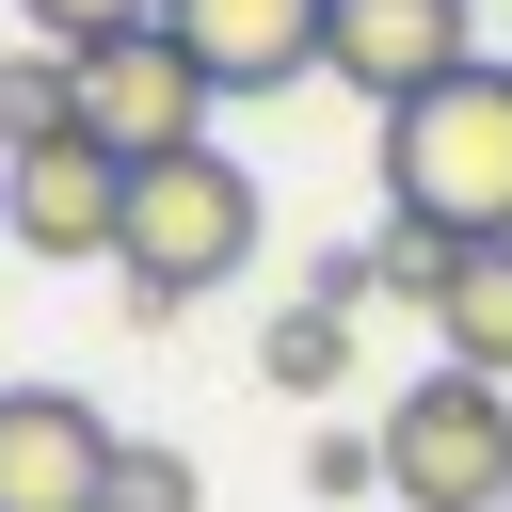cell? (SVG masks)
I'll use <instances>...</instances> for the list:
<instances>
[{
  "instance_id": "6da1fadb",
  "label": "cell",
  "mask_w": 512,
  "mask_h": 512,
  "mask_svg": "<svg viewBox=\"0 0 512 512\" xmlns=\"http://www.w3.org/2000/svg\"><path fill=\"white\" fill-rule=\"evenodd\" d=\"M384 208L416 240H512V64L432 80L416 112H384Z\"/></svg>"
},
{
  "instance_id": "7a4b0ae2",
  "label": "cell",
  "mask_w": 512,
  "mask_h": 512,
  "mask_svg": "<svg viewBox=\"0 0 512 512\" xmlns=\"http://www.w3.org/2000/svg\"><path fill=\"white\" fill-rule=\"evenodd\" d=\"M112 272H128V320H176V304L240 288V272H256V176H240L224 144L128 160V240H112Z\"/></svg>"
},
{
  "instance_id": "3957f363",
  "label": "cell",
  "mask_w": 512,
  "mask_h": 512,
  "mask_svg": "<svg viewBox=\"0 0 512 512\" xmlns=\"http://www.w3.org/2000/svg\"><path fill=\"white\" fill-rule=\"evenodd\" d=\"M384 496L400 512H512V384H400L384 400Z\"/></svg>"
},
{
  "instance_id": "277c9868",
  "label": "cell",
  "mask_w": 512,
  "mask_h": 512,
  "mask_svg": "<svg viewBox=\"0 0 512 512\" xmlns=\"http://www.w3.org/2000/svg\"><path fill=\"white\" fill-rule=\"evenodd\" d=\"M208 64L144 16V32H112V48H80V128L112 144V160H176V144H208Z\"/></svg>"
},
{
  "instance_id": "5b68a950",
  "label": "cell",
  "mask_w": 512,
  "mask_h": 512,
  "mask_svg": "<svg viewBox=\"0 0 512 512\" xmlns=\"http://www.w3.org/2000/svg\"><path fill=\"white\" fill-rule=\"evenodd\" d=\"M464 64H480V0H336L320 16V80H352L368 112H416Z\"/></svg>"
},
{
  "instance_id": "8992f818",
  "label": "cell",
  "mask_w": 512,
  "mask_h": 512,
  "mask_svg": "<svg viewBox=\"0 0 512 512\" xmlns=\"http://www.w3.org/2000/svg\"><path fill=\"white\" fill-rule=\"evenodd\" d=\"M112 416L80 384H0V512H96L112 496Z\"/></svg>"
},
{
  "instance_id": "52a82bcc",
  "label": "cell",
  "mask_w": 512,
  "mask_h": 512,
  "mask_svg": "<svg viewBox=\"0 0 512 512\" xmlns=\"http://www.w3.org/2000/svg\"><path fill=\"white\" fill-rule=\"evenodd\" d=\"M0 224H16V256H112L128 240V160L96 144V128H64V144H32L16 176H0Z\"/></svg>"
},
{
  "instance_id": "ba28073f",
  "label": "cell",
  "mask_w": 512,
  "mask_h": 512,
  "mask_svg": "<svg viewBox=\"0 0 512 512\" xmlns=\"http://www.w3.org/2000/svg\"><path fill=\"white\" fill-rule=\"evenodd\" d=\"M320 16H336V0H160V32L208 64V96H288V80H320Z\"/></svg>"
},
{
  "instance_id": "9c48e42d",
  "label": "cell",
  "mask_w": 512,
  "mask_h": 512,
  "mask_svg": "<svg viewBox=\"0 0 512 512\" xmlns=\"http://www.w3.org/2000/svg\"><path fill=\"white\" fill-rule=\"evenodd\" d=\"M432 368H464V384H512V240H464L448 272H432Z\"/></svg>"
},
{
  "instance_id": "30bf717a",
  "label": "cell",
  "mask_w": 512,
  "mask_h": 512,
  "mask_svg": "<svg viewBox=\"0 0 512 512\" xmlns=\"http://www.w3.org/2000/svg\"><path fill=\"white\" fill-rule=\"evenodd\" d=\"M432 272H448V240H416V224L384 208L368 240H336V256H320V304H352V320H368V304H432Z\"/></svg>"
},
{
  "instance_id": "8fae6325",
  "label": "cell",
  "mask_w": 512,
  "mask_h": 512,
  "mask_svg": "<svg viewBox=\"0 0 512 512\" xmlns=\"http://www.w3.org/2000/svg\"><path fill=\"white\" fill-rule=\"evenodd\" d=\"M80 128V48H0V160Z\"/></svg>"
},
{
  "instance_id": "7c38bea8",
  "label": "cell",
  "mask_w": 512,
  "mask_h": 512,
  "mask_svg": "<svg viewBox=\"0 0 512 512\" xmlns=\"http://www.w3.org/2000/svg\"><path fill=\"white\" fill-rule=\"evenodd\" d=\"M256 368L288 384V400H320V384H352V304H272V336H256Z\"/></svg>"
},
{
  "instance_id": "4fadbf2b",
  "label": "cell",
  "mask_w": 512,
  "mask_h": 512,
  "mask_svg": "<svg viewBox=\"0 0 512 512\" xmlns=\"http://www.w3.org/2000/svg\"><path fill=\"white\" fill-rule=\"evenodd\" d=\"M96 512H208V480H192V448H144V432H128V448H112V496H96Z\"/></svg>"
},
{
  "instance_id": "5bb4252c",
  "label": "cell",
  "mask_w": 512,
  "mask_h": 512,
  "mask_svg": "<svg viewBox=\"0 0 512 512\" xmlns=\"http://www.w3.org/2000/svg\"><path fill=\"white\" fill-rule=\"evenodd\" d=\"M32 16V48H112V32H144L160 0H16Z\"/></svg>"
},
{
  "instance_id": "9a60e30c",
  "label": "cell",
  "mask_w": 512,
  "mask_h": 512,
  "mask_svg": "<svg viewBox=\"0 0 512 512\" xmlns=\"http://www.w3.org/2000/svg\"><path fill=\"white\" fill-rule=\"evenodd\" d=\"M304 496H384V432H320L304 448Z\"/></svg>"
}]
</instances>
